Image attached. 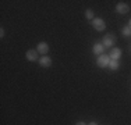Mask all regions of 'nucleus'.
I'll list each match as a JSON object with an SVG mask.
<instances>
[{"instance_id": "6", "label": "nucleus", "mask_w": 131, "mask_h": 125, "mask_svg": "<svg viewBox=\"0 0 131 125\" xmlns=\"http://www.w3.org/2000/svg\"><path fill=\"white\" fill-rule=\"evenodd\" d=\"M27 60L28 61H38L39 57H38V52L36 50H28L27 54H25Z\"/></svg>"}, {"instance_id": "16", "label": "nucleus", "mask_w": 131, "mask_h": 125, "mask_svg": "<svg viewBox=\"0 0 131 125\" xmlns=\"http://www.w3.org/2000/svg\"><path fill=\"white\" fill-rule=\"evenodd\" d=\"M128 27L131 28V18H130V21H128Z\"/></svg>"}, {"instance_id": "15", "label": "nucleus", "mask_w": 131, "mask_h": 125, "mask_svg": "<svg viewBox=\"0 0 131 125\" xmlns=\"http://www.w3.org/2000/svg\"><path fill=\"white\" fill-rule=\"evenodd\" d=\"M88 125H98V124H96V122H95V121H91V122H89Z\"/></svg>"}, {"instance_id": "4", "label": "nucleus", "mask_w": 131, "mask_h": 125, "mask_svg": "<svg viewBox=\"0 0 131 125\" xmlns=\"http://www.w3.org/2000/svg\"><path fill=\"white\" fill-rule=\"evenodd\" d=\"M39 65L40 67H45V68H49L52 65V58L50 57H48V56H42V57H39Z\"/></svg>"}, {"instance_id": "11", "label": "nucleus", "mask_w": 131, "mask_h": 125, "mask_svg": "<svg viewBox=\"0 0 131 125\" xmlns=\"http://www.w3.org/2000/svg\"><path fill=\"white\" fill-rule=\"evenodd\" d=\"M121 33H123V36H131V28L127 25V27H124L123 29H121Z\"/></svg>"}, {"instance_id": "5", "label": "nucleus", "mask_w": 131, "mask_h": 125, "mask_svg": "<svg viewBox=\"0 0 131 125\" xmlns=\"http://www.w3.org/2000/svg\"><path fill=\"white\" fill-rule=\"evenodd\" d=\"M36 52L45 56L46 53L49 52V45H48L46 42H39V43H38V46H36Z\"/></svg>"}, {"instance_id": "7", "label": "nucleus", "mask_w": 131, "mask_h": 125, "mask_svg": "<svg viewBox=\"0 0 131 125\" xmlns=\"http://www.w3.org/2000/svg\"><path fill=\"white\" fill-rule=\"evenodd\" d=\"M116 11L118 14H127V12L130 11V7L126 4V3H118L116 6Z\"/></svg>"}, {"instance_id": "13", "label": "nucleus", "mask_w": 131, "mask_h": 125, "mask_svg": "<svg viewBox=\"0 0 131 125\" xmlns=\"http://www.w3.org/2000/svg\"><path fill=\"white\" fill-rule=\"evenodd\" d=\"M0 38H4V29H3V28L0 29Z\"/></svg>"}, {"instance_id": "14", "label": "nucleus", "mask_w": 131, "mask_h": 125, "mask_svg": "<svg viewBox=\"0 0 131 125\" xmlns=\"http://www.w3.org/2000/svg\"><path fill=\"white\" fill-rule=\"evenodd\" d=\"M75 125H86L85 122H84V121H78V122H77Z\"/></svg>"}, {"instance_id": "3", "label": "nucleus", "mask_w": 131, "mask_h": 125, "mask_svg": "<svg viewBox=\"0 0 131 125\" xmlns=\"http://www.w3.org/2000/svg\"><path fill=\"white\" fill-rule=\"evenodd\" d=\"M114 42H116V38H114L113 35H106V36H103L102 45H103L105 47H113Z\"/></svg>"}, {"instance_id": "10", "label": "nucleus", "mask_w": 131, "mask_h": 125, "mask_svg": "<svg viewBox=\"0 0 131 125\" xmlns=\"http://www.w3.org/2000/svg\"><path fill=\"white\" fill-rule=\"evenodd\" d=\"M118 67H120V61L118 60H110V62H109V68H110L112 71H116Z\"/></svg>"}, {"instance_id": "1", "label": "nucleus", "mask_w": 131, "mask_h": 125, "mask_svg": "<svg viewBox=\"0 0 131 125\" xmlns=\"http://www.w3.org/2000/svg\"><path fill=\"white\" fill-rule=\"evenodd\" d=\"M92 27H93V29L95 31H98V32H102V31H105V28H106V24H105V21L102 20V18H93L92 20Z\"/></svg>"}, {"instance_id": "2", "label": "nucleus", "mask_w": 131, "mask_h": 125, "mask_svg": "<svg viewBox=\"0 0 131 125\" xmlns=\"http://www.w3.org/2000/svg\"><path fill=\"white\" fill-rule=\"evenodd\" d=\"M109 62H110V57L106 56V54H101L98 57V60H96V64H98V67H101V68L109 67Z\"/></svg>"}, {"instance_id": "12", "label": "nucleus", "mask_w": 131, "mask_h": 125, "mask_svg": "<svg viewBox=\"0 0 131 125\" xmlns=\"http://www.w3.org/2000/svg\"><path fill=\"white\" fill-rule=\"evenodd\" d=\"M85 17L88 18V20H93V11L91 10V8L85 10Z\"/></svg>"}, {"instance_id": "8", "label": "nucleus", "mask_w": 131, "mask_h": 125, "mask_svg": "<svg viewBox=\"0 0 131 125\" xmlns=\"http://www.w3.org/2000/svg\"><path fill=\"white\" fill-rule=\"evenodd\" d=\"M121 50L120 49H117V47H113V49H110V60H118V58L121 57Z\"/></svg>"}, {"instance_id": "9", "label": "nucleus", "mask_w": 131, "mask_h": 125, "mask_svg": "<svg viewBox=\"0 0 131 125\" xmlns=\"http://www.w3.org/2000/svg\"><path fill=\"white\" fill-rule=\"evenodd\" d=\"M103 50H105V46L102 45V43H95V45L92 46V52H93V54H96V56H101L102 53H103Z\"/></svg>"}]
</instances>
